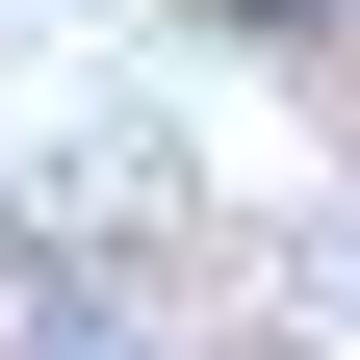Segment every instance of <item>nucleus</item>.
<instances>
[]
</instances>
